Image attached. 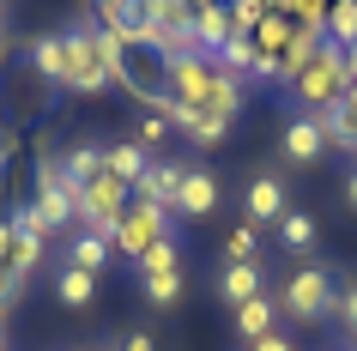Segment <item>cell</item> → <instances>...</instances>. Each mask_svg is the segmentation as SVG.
<instances>
[{
  "label": "cell",
  "instance_id": "6da1fadb",
  "mask_svg": "<svg viewBox=\"0 0 357 351\" xmlns=\"http://www.w3.org/2000/svg\"><path fill=\"white\" fill-rule=\"evenodd\" d=\"M345 91H351V79H345V55H339V43H327V37L297 61V73L284 79L291 115H315V121H327V115L339 110V97H345Z\"/></svg>",
  "mask_w": 357,
  "mask_h": 351
},
{
  "label": "cell",
  "instance_id": "7a4b0ae2",
  "mask_svg": "<svg viewBox=\"0 0 357 351\" xmlns=\"http://www.w3.org/2000/svg\"><path fill=\"white\" fill-rule=\"evenodd\" d=\"M333 309H339V278L327 273V267H297V273L279 285V315H291L303 327L327 321Z\"/></svg>",
  "mask_w": 357,
  "mask_h": 351
},
{
  "label": "cell",
  "instance_id": "3957f363",
  "mask_svg": "<svg viewBox=\"0 0 357 351\" xmlns=\"http://www.w3.org/2000/svg\"><path fill=\"white\" fill-rule=\"evenodd\" d=\"M128 200H133V188L121 182V176H109V170H97L91 182L79 188V224H85L91 237H115V224H121Z\"/></svg>",
  "mask_w": 357,
  "mask_h": 351
},
{
  "label": "cell",
  "instance_id": "277c9868",
  "mask_svg": "<svg viewBox=\"0 0 357 351\" xmlns=\"http://www.w3.org/2000/svg\"><path fill=\"white\" fill-rule=\"evenodd\" d=\"M31 182H37L31 206L43 212V224H49V230H73V224H79V188L67 182V170H61V158H43Z\"/></svg>",
  "mask_w": 357,
  "mask_h": 351
},
{
  "label": "cell",
  "instance_id": "5b68a950",
  "mask_svg": "<svg viewBox=\"0 0 357 351\" xmlns=\"http://www.w3.org/2000/svg\"><path fill=\"white\" fill-rule=\"evenodd\" d=\"M169 224H176V218H169L164 206H151V200H139V194H133V200H128V212H121V224H115V237H109V242H115V255L139 260L146 248H158V242L169 237Z\"/></svg>",
  "mask_w": 357,
  "mask_h": 351
},
{
  "label": "cell",
  "instance_id": "8992f818",
  "mask_svg": "<svg viewBox=\"0 0 357 351\" xmlns=\"http://www.w3.org/2000/svg\"><path fill=\"white\" fill-rule=\"evenodd\" d=\"M279 151L291 158V164H321V151H327V128H321L315 115H284Z\"/></svg>",
  "mask_w": 357,
  "mask_h": 351
},
{
  "label": "cell",
  "instance_id": "52a82bcc",
  "mask_svg": "<svg viewBox=\"0 0 357 351\" xmlns=\"http://www.w3.org/2000/svg\"><path fill=\"white\" fill-rule=\"evenodd\" d=\"M24 67H31L43 85L67 91V43H61V31H43V37L24 43Z\"/></svg>",
  "mask_w": 357,
  "mask_h": 351
},
{
  "label": "cell",
  "instance_id": "ba28073f",
  "mask_svg": "<svg viewBox=\"0 0 357 351\" xmlns=\"http://www.w3.org/2000/svg\"><path fill=\"white\" fill-rule=\"evenodd\" d=\"M243 206H248V224H255V230H261V224H279L284 212H291V200H284V182L273 176V170H261V176L248 182Z\"/></svg>",
  "mask_w": 357,
  "mask_h": 351
},
{
  "label": "cell",
  "instance_id": "9c48e42d",
  "mask_svg": "<svg viewBox=\"0 0 357 351\" xmlns=\"http://www.w3.org/2000/svg\"><path fill=\"white\" fill-rule=\"evenodd\" d=\"M218 212V176L212 170H182V194H176V218H212Z\"/></svg>",
  "mask_w": 357,
  "mask_h": 351
},
{
  "label": "cell",
  "instance_id": "30bf717a",
  "mask_svg": "<svg viewBox=\"0 0 357 351\" xmlns=\"http://www.w3.org/2000/svg\"><path fill=\"white\" fill-rule=\"evenodd\" d=\"M133 194L151 206H164L169 218H176V194H182V164H164V158H151V170L133 182Z\"/></svg>",
  "mask_w": 357,
  "mask_h": 351
},
{
  "label": "cell",
  "instance_id": "8fae6325",
  "mask_svg": "<svg viewBox=\"0 0 357 351\" xmlns=\"http://www.w3.org/2000/svg\"><path fill=\"white\" fill-rule=\"evenodd\" d=\"M261 291H266L261 260H225V273H218V297H225L230 309H243L248 297H261Z\"/></svg>",
  "mask_w": 357,
  "mask_h": 351
},
{
  "label": "cell",
  "instance_id": "7c38bea8",
  "mask_svg": "<svg viewBox=\"0 0 357 351\" xmlns=\"http://www.w3.org/2000/svg\"><path fill=\"white\" fill-rule=\"evenodd\" d=\"M230 37H236L230 0H218V6H200V13H194V49H200V55H218Z\"/></svg>",
  "mask_w": 357,
  "mask_h": 351
},
{
  "label": "cell",
  "instance_id": "4fadbf2b",
  "mask_svg": "<svg viewBox=\"0 0 357 351\" xmlns=\"http://www.w3.org/2000/svg\"><path fill=\"white\" fill-rule=\"evenodd\" d=\"M273 321H279V297H248L243 309H236V339H243V345H255V339H266V333H273Z\"/></svg>",
  "mask_w": 357,
  "mask_h": 351
},
{
  "label": "cell",
  "instance_id": "5bb4252c",
  "mask_svg": "<svg viewBox=\"0 0 357 351\" xmlns=\"http://www.w3.org/2000/svg\"><path fill=\"white\" fill-rule=\"evenodd\" d=\"M321 128H327V146H333V151H351V158H357V85L339 97V110L327 115Z\"/></svg>",
  "mask_w": 357,
  "mask_h": 351
},
{
  "label": "cell",
  "instance_id": "9a60e30c",
  "mask_svg": "<svg viewBox=\"0 0 357 351\" xmlns=\"http://www.w3.org/2000/svg\"><path fill=\"white\" fill-rule=\"evenodd\" d=\"M103 170H109V176H121V182L133 188V182L151 170V151H139L133 140H115V146H103Z\"/></svg>",
  "mask_w": 357,
  "mask_h": 351
},
{
  "label": "cell",
  "instance_id": "2e32d148",
  "mask_svg": "<svg viewBox=\"0 0 357 351\" xmlns=\"http://www.w3.org/2000/svg\"><path fill=\"white\" fill-rule=\"evenodd\" d=\"M115 255L109 237H91V230H73V242H67V267H85V273H103Z\"/></svg>",
  "mask_w": 357,
  "mask_h": 351
},
{
  "label": "cell",
  "instance_id": "e0dca14e",
  "mask_svg": "<svg viewBox=\"0 0 357 351\" xmlns=\"http://www.w3.org/2000/svg\"><path fill=\"white\" fill-rule=\"evenodd\" d=\"M55 297L67 303V309H85L97 297V273H85V267H61L55 273Z\"/></svg>",
  "mask_w": 357,
  "mask_h": 351
},
{
  "label": "cell",
  "instance_id": "ac0fdd59",
  "mask_svg": "<svg viewBox=\"0 0 357 351\" xmlns=\"http://www.w3.org/2000/svg\"><path fill=\"white\" fill-rule=\"evenodd\" d=\"M315 237H321V224L309 218V212H297V206L279 218V242L291 248V255H309V248H315Z\"/></svg>",
  "mask_w": 357,
  "mask_h": 351
},
{
  "label": "cell",
  "instance_id": "d6986e66",
  "mask_svg": "<svg viewBox=\"0 0 357 351\" xmlns=\"http://www.w3.org/2000/svg\"><path fill=\"white\" fill-rule=\"evenodd\" d=\"M43 248H49L43 237H19V230H13V248H6V267H0V273H13V278H31V273L43 267Z\"/></svg>",
  "mask_w": 357,
  "mask_h": 351
},
{
  "label": "cell",
  "instance_id": "ffe728a7",
  "mask_svg": "<svg viewBox=\"0 0 357 351\" xmlns=\"http://www.w3.org/2000/svg\"><path fill=\"white\" fill-rule=\"evenodd\" d=\"M61 170H67V182H73V188H85L97 170H103V146H67V151H61Z\"/></svg>",
  "mask_w": 357,
  "mask_h": 351
},
{
  "label": "cell",
  "instance_id": "44dd1931",
  "mask_svg": "<svg viewBox=\"0 0 357 351\" xmlns=\"http://www.w3.org/2000/svg\"><path fill=\"white\" fill-rule=\"evenodd\" d=\"M139 291H146L151 309H176L182 291H188V278H182V273H151V278H139Z\"/></svg>",
  "mask_w": 357,
  "mask_h": 351
},
{
  "label": "cell",
  "instance_id": "7402d4cb",
  "mask_svg": "<svg viewBox=\"0 0 357 351\" xmlns=\"http://www.w3.org/2000/svg\"><path fill=\"white\" fill-rule=\"evenodd\" d=\"M133 273H139V278H151V273H182V242L164 237L158 248H146V255L133 260Z\"/></svg>",
  "mask_w": 357,
  "mask_h": 351
},
{
  "label": "cell",
  "instance_id": "603a6c76",
  "mask_svg": "<svg viewBox=\"0 0 357 351\" xmlns=\"http://www.w3.org/2000/svg\"><path fill=\"white\" fill-rule=\"evenodd\" d=\"M327 43H339V49L357 43V0H327Z\"/></svg>",
  "mask_w": 357,
  "mask_h": 351
},
{
  "label": "cell",
  "instance_id": "cb8c5ba5",
  "mask_svg": "<svg viewBox=\"0 0 357 351\" xmlns=\"http://www.w3.org/2000/svg\"><path fill=\"white\" fill-rule=\"evenodd\" d=\"M164 140H176V128H169V115L146 110V115H139V128H133V146H139V151H158Z\"/></svg>",
  "mask_w": 357,
  "mask_h": 351
},
{
  "label": "cell",
  "instance_id": "d4e9b609",
  "mask_svg": "<svg viewBox=\"0 0 357 351\" xmlns=\"http://www.w3.org/2000/svg\"><path fill=\"white\" fill-rule=\"evenodd\" d=\"M225 260H261V230L255 224H236L225 237Z\"/></svg>",
  "mask_w": 357,
  "mask_h": 351
},
{
  "label": "cell",
  "instance_id": "484cf974",
  "mask_svg": "<svg viewBox=\"0 0 357 351\" xmlns=\"http://www.w3.org/2000/svg\"><path fill=\"white\" fill-rule=\"evenodd\" d=\"M13 230H19V237H43V242H49V224H43V212H37L31 200L13 206Z\"/></svg>",
  "mask_w": 357,
  "mask_h": 351
},
{
  "label": "cell",
  "instance_id": "4316f807",
  "mask_svg": "<svg viewBox=\"0 0 357 351\" xmlns=\"http://www.w3.org/2000/svg\"><path fill=\"white\" fill-rule=\"evenodd\" d=\"M339 327H345V333H351V339H357V278H345V285H339Z\"/></svg>",
  "mask_w": 357,
  "mask_h": 351
},
{
  "label": "cell",
  "instance_id": "83f0119b",
  "mask_svg": "<svg viewBox=\"0 0 357 351\" xmlns=\"http://www.w3.org/2000/svg\"><path fill=\"white\" fill-rule=\"evenodd\" d=\"M109 351H158V345H151V333H121Z\"/></svg>",
  "mask_w": 357,
  "mask_h": 351
},
{
  "label": "cell",
  "instance_id": "f1b7e54d",
  "mask_svg": "<svg viewBox=\"0 0 357 351\" xmlns=\"http://www.w3.org/2000/svg\"><path fill=\"white\" fill-rule=\"evenodd\" d=\"M248 351H297V345H291L284 333H266V339H255V345H248Z\"/></svg>",
  "mask_w": 357,
  "mask_h": 351
},
{
  "label": "cell",
  "instance_id": "f546056e",
  "mask_svg": "<svg viewBox=\"0 0 357 351\" xmlns=\"http://www.w3.org/2000/svg\"><path fill=\"white\" fill-rule=\"evenodd\" d=\"M6 248H13V218H0V267H6Z\"/></svg>",
  "mask_w": 357,
  "mask_h": 351
},
{
  "label": "cell",
  "instance_id": "4dcf8cb0",
  "mask_svg": "<svg viewBox=\"0 0 357 351\" xmlns=\"http://www.w3.org/2000/svg\"><path fill=\"white\" fill-rule=\"evenodd\" d=\"M339 55H345V79L357 85V43H351V49H339Z\"/></svg>",
  "mask_w": 357,
  "mask_h": 351
},
{
  "label": "cell",
  "instance_id": "1f68e13d",
  "mask_svg": "<svg viewBox=\"0 0 357 351\" xmlns=\"http://www.w3.org/2000/svg\"><path fill=\"white\" fill-rule=\"evenodd\" d=\"M345 206H351V212H357V170H351V176H345Z\"/></svg>",
  "mask_w": 357,
  "mask_h": 351
},
{
  "label": "cell",
  "instance_id": "d6a6232c",
  "mask_svg": "<svg viewBox=\"0 0 357 351\" xmlns=\"http://www.w3.org/2000/svg\"><path fill=\"white\" fill-rule=\"evenodd\" d=\"M6 55H13V37H6V24H0V67H6Z\"/></svg>",
  "mask_w": 357,
  "mask_h": 351
},
{
  "label": "cell",
  "instance_id": "836d02e7",
  "mask_svg": "<svg viewBox=\"0 0 357 351\" xmlns=\"http://www.w3.org/2000/svg\"><path fill=\"white\" fill-rule=\"evenodd\" d=\"M188 6H194V13H200V6H218V0H188Z\"/></svg>",
  "mask_w": 357,
  "mask_h": 351
},
{
  "label": "cell",
  "instance_id": "e575fe53",
  "mask_svg": "<svg viewBox=\"0 0 357 351\" xmlns=\"http://www.w3.org/2000/svg\"><path fill=\"white\" fill-rule=\"evenodd\" d=\"M91 6H97V13H103V6H115V0H91Z\"/></svg>",
  "mask_w": 357,
  "mask_h": 351
},
{
  "label": "cell",
  "instance_id": "d590c367",
  "mask_svg": "<svg viewBox=\"0 0 357 351\" xmlns=\"http://www.w3.org/2000/svg\"><path fill=\"white\" fill-rule=\"evenodd\" d=\"M339 351H351V345H339Z\"/></svg>",
  "mask_w": 357,
  "mask_h": 351
}]
</instances>
